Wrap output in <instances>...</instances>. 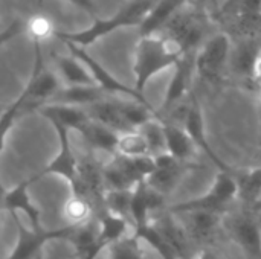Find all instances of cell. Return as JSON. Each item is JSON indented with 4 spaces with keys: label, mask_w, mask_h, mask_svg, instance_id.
Returning a JSON list of instances; mask_svg holds the SVG:
<instances>
[{
    "label": "cell",
    "mask_w": 261,
    "mask_h": 259,
    "mask_svg": "<svg viewBox=\"0 0 261 259\" xmlns=\"http://www.w3.org/2000/svg\"><path fill=\"white\" fill-rule=\"evenodd\" d=\"M135 235L141 238V241H145L148 246H151L162 256V259H179L174 250L171 249V246L165 241V238L161 235V232L156 229L153 223L141 231H136Z\"/></svg>",
    "instance_id": "f1b7e54d"
},
{
    "label": "cell",
    "mask_w": 261,
    "mask_h": 259,
    "mask_svg": "<svg viewBox=\"0 0 261 259\" xmlns=\"http://www.w3.org/2000/svg\"><path fill=\"white\" fill-rule=\"evenodd\" d=\"M118 154L124 157H130V159L150 156V148H148L145 136L139 130L121 134L119 143H118Z\"/></svg>",
    "instance_id": "4316f807"
},
{
    "label": "cell",
    "mask_w": 261,
    "mask_h": 259,
    "mask_svg": "<svg viewBox=\"0 0 261 259\" xmlns=\"http://www.w3.org/2000/svg\"><path fill=\"white\" fill-rule=\"evenodd\" d=\"M156 3L158 0H128L110 18L95 20L92 26L78 32H55V35L64 43H73L86 49L87 46L115 32L116 29L130 26L141 27V24L144 23V20Z\"/></svg>",
    "instance_id": "3957f363"
},
{
    "label": "cell",
    "mask_w": 261,
    "mask_h": 259,
    "mask_svg": "<svg viewBox=\"0 0 261 259\" xmlns=\"http://www.w3.org/2000/svg\"><path fill=\"white\" fill-rule=\"evenodd\" d=\"M161 32L179 44L185 55H194L205 32V18L197 12H177Z\"/></svg>",
    "instance_id": "ba28073f"
},
{
    "label": "cell",
    "mask_w": 261,
    "mask_h": 259,
    "mask_svg": "<svg viewBox=\"0 0 261 259\" xmlns=\"http://www.w3.org/2000/svg\"><path fill=\"white\" fill-rule=\"evenodd\" d=\"M185 56L179 44L164 35L141 37L135 49V89L144 95L148 81L158 73L176 67Z\"/></svg>",
    "instance_id": "7a4b0ae2"
},
{
    "label": "cell",
    "mask_w": 261,
    "mask_h": 259,
    "mask_svg": "<svg viewBox=\"0 0 261 259\" xmlns=\"http://www.w3.org/2000/svg\"><path fill=\"white\" fill-rule=\"evenodd\" d=\"M261 49L254 43H243L231 53V67L232 70L243 78L255 76L257 64L260 61Z\"/></svg>",
    "instance_id": "cb8c5ba5"
},
{
    "label": "cell",
    "mask_w": 261,
    "mask_h": 259,
    "mask_svg": "<svg viewBox=\"0 0 261 259\" xmlns=\"http://www.w3.org/2000/svg\"><path fill=\"white\" fill-rule=\"evenodd\" d=\"M242 2H243V0H226V2L223 3L222 9H220V14H222V15H229Z\"/></svg>",
    "instance_id": "836d02e7"
},
{
    "label": "cell",
    "mask_w": 261,
    "mask_h": 259,
    "mask_svg": "<svg viewBox=\"0 0 261 259\" xmlns=\"http://www.w3.org/2000/svg\"><path fill=\"white\" fill-rule=\"evenodd\" d=\"M32 43H34V66H32L31 78L21 95L2 114V121H0L2 147H5L9 130L12 128L17 118L23 111H31V110L37 111L40 107L49 104L50 99L63 87L60 76L55 72L46 69L44 66L41 43L40 41H32Z\"/></svg>",
    "instance_id": "6da1fadb"
},
{
    "label": "cell",
    "mask_w": 261,
    "mask_h": 259,
    "mask_svg": "<svg viewBox=\"0 0 261 259\" xmlns=\"http://www.w3.org/2000/svg\"><path fill=\"white\" fill-rule=\"evenodd\" d=\"M26 31L31 35L32 41H40V43L43 40H46L49 35H52V34L55 35V29H54L50 20L46 17H41V15H35V17L29 18L26 23Z\"/></svg>",
    "instance_id": "1f68e13d"
},
{
    "label": "cell",
    "mask_w": 261,
    "mask_h": 259,
    "mask_svg": "<svg viewBox=\"0 0 261 259\" xmlns=\"http://www.w3.org/2000/svg\"><path fill=\"white\" fill-rule=\"evenodd\" d=\"M104 249H106V247H104V246H102V244L99 243V244H98V246H96L95 249H92V250H89L87 253L81 255V256H80V259H96V258H98V255H99V253H101V252H102Z\"/></svg>",
    "instance_id": "e575fe53"
},
{
    "label": "cell",
    "mask_w": 261,
    "mask_h": 259,
    "mask_svg": "<svg viewBox=\"0 0 261 259\" xmlns=\"http://www.w3.org/2000/svg\"><path fill=\"white\" fill-rule=\"evenodd\" d=\"M58 76L64 85H96L87 67L73 55L57 58Z\"/></svg>",
    "instance_id": "603a6c76"
},
{
    "label": "cell",
    "mask_w": 261,
    "mask_h": 259,
    "mask_svg": "<svg viewBox=\"0 0 261 259\" xmlns=\"http://www.w3.org/2000/svg\"><path fill=\"white\" fill-rule=\"evenodd\" d=\"M80 134L84 137L86 143L98 151H104V153H112V154H118V143H119V133H116L115 130L96 122V121H90L81 131Z\"/></svg>",
    "instance_id": "ffe728a7"
},
{
    "label": "cell",
    "mask_w": 261,
    "mask_h": 259,
    "mask_svg": "<svg viewBox=\"0 0 261 259\" xmlns=\"http://www.w3.org/2000/svg\"><path fill=\"white\" fill-rule=\"evenodd\" d=\"M258 124H260V131H261V104L258 105Z\"/></svg>",
    "instance_id": "8d00e7d4"
},
{
    "label": "cell",
    "mask_w": 261,
    "mask_h": 259,
    "mask_svg": "<svg viewBox=\"0 0 261 259\" xmlns=\"http://www.w3.org/2000/svg\"><path fill=\"white\" fill-rule=\"evenodd\" d=\"M187 220V231L196 240H208L213 237L222 224V214L208 212V211H196L182 215Z\"/></svg>",
    "instance_id": "7402d4cb"
},
{
    "label": "cell",
    "mask_w": 261,
    "mask_h": 259,
    "mask_svg": "<svg viewBox=\"0 0 261 259\" xmlns=\"http://www.w3.org/2000/svg\"><path fill=\"white\" fill-rule=\"evenodd\" d=\"M154 163L156 169L147 179V183L151 189L167 197L179 186V183L188 172V163L179 162L168 153L154 157Z\"/></svg>",
    "instance_id": "7c38bea8"
},
{
    "label": "cell",
    "mask_w": 261,
    "mask_h": 259,
    "mask_svg": "<svg viewBox=\"0 0 261 259\" xmlns=\"http://www.w3.org/2000/svg\"><path fill=\"white\" fill-rule=\"evenodd\" d=\"M67 46V49L70 50V55L76 56L86 67L87 70L90 72L95 84L104 90L109 96H116V95H121V96H125L127 99H133V101H139V102H144V104H148V99L145 98V95L139 93L135 87H128L125 85L124 82H121L116 76H113L99 61H96L93 56H90L84 47H80L73 43H64Z\"/></svg>",
    "instance_id": "8992f818"
},
{
    "label": "cell",
    "mask_w": 261,
    "mask_h": 259,
    "mask_svg": "<svg viewBox=\"0 0 261 259\" xmlns=\"http://www.w3.org/2000/svg\"><path fill=\"white\" fill-rule=\"evenodd\" d=\"M86 110L93 121L115 130L119 134L135 131V130H130V127L124 121L121 110H119V99H116V98H112V99L107 98V99H104V101H101V102H98V104H95Z\"/></svg>",
    "instance_id": "ac0fdd59"
},
{
    "label": "cell",
    "mask_w": 261,
    "mask_h": 259,
    "mask_svg": "<svg viewBox=\"0 0 261 259\" xmlns=\"http://www.w3.org/2000/svg\"><path fill=\"white\" fill-rule=\"evenodd\" d=\"M11 217L15 221L18 238H17L15 249L5 259H43V247L46 243L54 241V240L69 241L75 232L73 226H66V227L55 229V231L43 229L37 232L32 227L23 226L18 215H11Z\"/></svg>",
    "instance_id": "5b68a950"
},
{
    "label": "cell",
    "mask_w": 261,
    "mask_h": 259,
    "mask_svg": "<svg viewBox=\"0 0 261 259\" xmlns=\"http://www.w3.org/2000/svg\"><path fill=\"white\" fill-rule=\"evenodd\" d=\"M231 238L239 244L248 259H260L261 224L249 214H240L229 220L228 224Z\"/></svg>",
    "instance_id": "4fadbf2b"
},
{
    "label": "cell",
    "mask_w": 261,
    "mask_h": 259,
    "mask_svg": "<svg viewBox=\"0 0 261 259\" xmlns=\"http://www.w3.org/2000/svg\"><path fill=\"white\" fill-rule=\"evenodd\" d=\"M194 259H222L216 252H213V250H208V249H203V250H200L199 252V255L197 256H194Z\"/></svg>",
    "instance_id": "d590c367"
},
{
    "label": "cell",
    "mask_w": 261,
    "mask_h": 259,
    "mask_svg": "<svg viewBox=\"0 0 261 259\" xmlns=\"http://www.w3.org/2000/svg\"><path fill=\"white\" fill-rule=\"evenodd\" d=\"M239 182V200L248 206H257L261 202V166L236 174Z\"/></svg>",
    "instance_id": "484cf974"
},
{
    "label": "cell",
    "mask_w": 261,
    "mask_h": 259,
    "mask_svg": "<svg viewBox=\"0 0 261 259\" xmlns=\"http://www.w3.org/2000/svg\"><path fill=\"white\" fill-rule=\"evenodd\" d=\"M41 116H44L52 125H61L69 131H81L92 118L89 116L86 108L64 105V104H46L37 110Z\"/></svg>",
    "instance_id": "9a60e30c"
},
{
    "label": "cell",
    "mask_w": 261,
    "mask_h": 259,
    "mask_svg": "<svg viewBox=\"0 0 261 259\" xmlns=\"http://www.w3.org/2000/svg\"><path fill=\"white\" fill-rule=\"evenodd\" d=\"M182 125L185 127L188 134L191 136V139L196 143L197 150L203 151L208 156V159L217 166L219 172H232V169L217 156V153L213 150V147H211V143L208 140L206 127H205V118H203V111H202V107H200L197 98H193L190 101V108L187 111V116H185Z\"/></svg>",
    "instance_id": "8fae6325"
},
{
    "label": "cell",
    "mask_w": 261,
    "mask_h": 259,
    "mask_svg": "<svg viewBox=\"0 0 261 259\" xmlns=\"http://www.w3.org/2000/svg\"><path fill=\"white\" fill-rule=\"evenodd\" d=\"M260 259H261V255H260Z\"/></svg>",
    "instance_id": "74e56055"
},
{
    "label": "cell",
    "mask_w": 261,
    "mask_h": 259,
    "mask_svg": "<svg viewBox=\"0 0 261 259\" xmlns=\"http://www.w3.org/2000/svg\"><path fill=\"white\" fill-rule=\"evenodd\" d=\"M194 73H196V55H185L174 67V75L167 87L165 98L161 107L162 113H168L174 107L182 104V101L188 96L191 90Z\"/></svg>",
    "instance_id": "5bb4252c"
},
{
    "label": "cell",
    "mask_w": 261,
    "mask_h": 259,
    "mask_svg": "<svg viewBox=\"0 0 261 259\" xmlns=\"http://www.w3.org/2000/svg\"><path fill=\"white\" fill-rule=\"evenodd\" d=\"M187 3V0H158L144 23L141 24V37L156 35L162 27L177 14V11Z\"/></svg>",
    "instance_id": "d6986e66"
},
{
    "label": "cell",
    "mask_w": 261,
    "mask_h": 259,
    "mask_svg": "<svg viewBox=\"0 0 261 259\" xmlns=\"http://www.w3.org/2000/svg\"><path fill=\"white\" fill-rule=\"evenodd\" d=\"M141 243V238H138L133 232L132 235L109 247L110 259H144Z\"/></svg>",
    "instance_id": "f546056e"
},
{
    "label": "cell",
    "mask_w": 261,
    "mask_h": 259,
    "mask_svg": "<svg viewBox=\"0 0 261 259\" xmlns=\"http://www.w3.org/2000/svg\"><path fill=\"white\" fill-rule=\"evenodd\" d=\"M162 125L167 139V153L179 162L190 163L197 153V147L185 127L165 118H162Z\"/></svg>",
    "instance_id": "2e32d148"
},
{
    "label": "cell",
    "mask_w": 261,
    "mask_h": 259,
    "mask_svg": "<svg viewBox=\"0 0 261 259\" xmlns=\"http://www.w3.org/2000/svg\"><path fill=\"white\" fill-rule=\"evenodd\" d=\"M231 40L226 34L213 35L196 53V73L206 81H219L231 61Z\"/></svg>",
    "instance_id": "52a82bcc"
},
{
    "label": "cell",
    "mask_w": 261,
    "mask_h": 259,
    "mask_svg": "<svg viewBox=\"0 0 261 259\" xmlns=\"http://www.w3.org/2000/svg\"><path fill=\"white\" fill-rule=\"evenodd\" d=\"M63 215L67 226H84L93 221V202L83 195H70L63 208Z\"/></svg>",
    "instance_id": "d4e9b609"
},
{
    "label": "cell",
    "mask_w": 261,
    "mask_h": 259,
    "mask_svg": "<svg viewBox=\"0 0 261 259\" xmlns=\"http://www.w3.org/2000/svg\"><path fill=\"white\" fill-rule=\"evenodd\" d=\"M239 198V182L234 172H219L213 182L211 189L202 197L191 198L170 206V215H184L196 211H208L225 214L229 206Z\"/></svg>",
    "instance_id": "277c9868"
},
{
    "label": "cell",
    "mask_w": 261,
    "mask_h": 259,
    "mask_svg": "<svg viewBox=\"0 0 261 259\" xmlns=\"http://www.w3.org/2000/svg\"><path fill=\"white\" fill-rule=\"evenodd\" d=\"M98 226H99L98 241L104 247H110L115 243H118L133 234V231H130V227L133 229V224L128 220H125L119 215H115L109 211H104L99 215Z\"/></svg>",
    "instance_id": "44dd1931"
},
{
    "label": "cell",
    "mask_w": 261,
    "mask_h": 259,
    "mask_svg": "<svg viewBox=\"0 0 261 259\" xmlns=\"http://www.w3.org/2000/svg\"><path fill=\"white\" fill-rule=\"evenodd\" d=\"M132 191H106V194H104L106 211H109L115 215H119V217L130 221Z\"/></svg>",
    "instance_id": "4dcf8cb0"
},
{
    "label": "cell",
    "mask_w": 261,
    "mask_h": 259,
    "mask_svg": "<svg viewBox=\"0 0 261 259\" xmlns=\"http://www.w3.org/2000/svg\"><path fill=\"white\" fill-rule=\"evenodd\" d=\"M57 136H58V153L57 156L46 165V168L35 176L37 179H41L44 176H61L67 185L70 186V192H75L80 183V162L76 160L72 148H70V139H69V130L61 125H54Z\"/></svg>",
    "instance_id": "9c48e42d"
},
{
    "label": "cell",
    "mask_w": 261,
    "mask_h": 259,
    "mask_svg": "<svg viewBox=\"0 0 261 259\" xmlns=\"http://www.w3.org/2000/svg\"><path fill=\"white\" fill-rule=\"evenodd\" d=\"M260 104H261V102H260Z\"/></svg>",
    "instance_id": "f35d334b"
},
{
    "label": "cell",
    "mask_w": 261,
    "mask_h": 259,
    "mask_svg": "<svg viewBox=\"0 0 261 259\" xmlns=\"http://www.w3.org/2000/svg\"><path fill=\"white\" fill-rule=\"evenodd\" d=\"M35 180H38V179L32 177L29 180H23V182L17 183L15 186H12L9 189H5L3 197H2V206L6 212H9V215H18V212H21L31 223V227L34 231L40 232L44 229L41 226L40 209L34 205V202L31 200V195H29V186Z\"/></svg>",
    "instance_id": "30bf717a"
},
{
    "label": "cell",
    "mask_w": 261,
    "mask_h": 259,
    "mask_svg": "<svg viewBox=\"0 0 261 259\" xmlns=\"http://www.w3.org/2000/svg\"><path fill=\"white\" fill-rule=\"evenodd\" d=\"M139 131L147 139L151 157H158V156L167 154V139H165V131H164V125H162V119L150 121Z\"/></svg>",
    "instance_id": "83f0119b"
},
{
    "label": "cell",
    "mask_w": 261,
    "mask_h": 259,
    "mask_svg": "<svg viewBox=\"0 0 261 259\" xmlns=\"http://www.w3.org/2000/svg\"><path fill=\"white\" fill-rule=\"evenodd\" d=\"M67 2H70L72 5H75L76 8H80L81 11L90 15H95L98 12V5L95 0H67Z\"/></svg>",
    "instance_id": "d6a6232c"
},
{
    "label": "cell",
    "mask_w": 261,
    "mask_h": 259,
    "mask_svg": "<svg viewBox=\"0 0 261 259\" xmlns=\"http://www.w3.org/2000/svg\"><path fill=\"white\" fill-rule=\"evenodd\" d=\"M110 98L98 85H63L49 104H64L81 108H89L104 99Z\"/></svg>",
    "instance_id": "e0dca14e"
}]
</instances>
